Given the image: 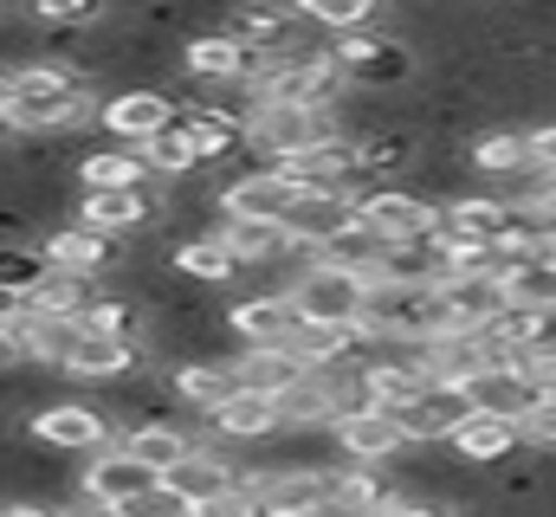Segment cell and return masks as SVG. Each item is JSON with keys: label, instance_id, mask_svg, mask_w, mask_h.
<instances>
[{"label": "cell", "instance_id": "obj_32", "mask_svg": "<svg viewBox=\"0 0 556 517\" xmlns=\"http://www.w3.org/2000/svg\"><path fill=\"white\" fill-rule=\"evenodd\" d=\"M498 285H505L511 304H531V311H551L556 317V265L544 253L505 258V265H498Z\"/></svg>", "mask_w": 556, "mask_h": 517}, {"label": "cell", "instance_id": "obj_4", "mask_svg": "<svg viewBox=\"0 0 556 517\" xmlns=\"http://www.w3.org/2000/svg\"><path fill=\"white\" fill-rule=\"evenodd\" d=\"M285 298H291V311L304 324H343V330H356L363 304H369V272H350V265H330V258L311 253L298 265V278L285 285Z\"/></svg>", "mask_w": 556, "mask_h": 517}, {"label": "cell", "instance_id": "obj_9", "mask_svg": "<svg viewBox=\"0 0 556 517\" xmlns=\"http://www.w3.org/2000/svg\"><path fill=\"white\" fill-rule=\"evenodd\" d=\"M330 446H337V459H350V466H395L402 453H408V433H402V420H395V407H356V414H343L337 427H330Z\"/></svg>", "mask_w": 556, "mask_h": 517}, {"label": "cell", "instance_id": "obj_34", "mask_svg": "<svg viewBox=\"0 0 556 517\" xmlns=\"http://www.w3.org/2000/svg\"><path fill=\"white\" fill-rule=\"evenodd\" d=\"M46 272H52V265L39 253V240H0V291H7V298H26Z\"/></svg>", "mask_w": 556, "mask_h": 517}, {"label": "cell", "instance_id": "obj_44", "mask_svg": "<svg viewBox=\"0 0 556 517\" xmlns=\"http://www.w3.org/2000/svg\"><path fill=\"white\" fill-rule=\"evenodd\" d=\"M0 136H13V129H7V117H0Z\"/></svg>", "mask_w": 556, "mask_h": 517}, {"label": "cell", "instance_id": "obj_23", "mask_svg": "<svg viewBox=\"0 0 556 517\" xmlns=\"http://www.w3.org/2000/svg\"><path fill=\"white\" fill-rule=\"evenodd\" d=\"M389 486H395V479H389L382 466H350V459H337V466H324V512L330 517H369L382 505Z\"/></svg>", "mask_w": 556, "mask_h": 517}, {"label": "cell", "instance_id": "obj_20", "mask_svg": "<svg viewBox=\"0 0 556 517\" xmlns=\"http://www.w3.org/2000/svg\"><path fill=\"white\" fill-rule=\"evenodd\" d=\"M356 220V194L350 188H304L298 201H291V214H285V234L304 247V253H317L330 234H343Z\"/></svg>", "mask_w": 556, "mask_h": 517}, {"label": "cell", "instance_id": "obj_24", "mask_svg": "<svg viewBox=\"0 0 556 517\" xmlns=\"http://www.w3.org/2000/svg\"><path fill=\"white\" fill-rule=\"evenodd\" d=\"M168 272H175V278H188V285H240V258L220 247V234H214V227L181 234V240L168 247Z\"/></svg>", "mask_w": 556, "mask_h": 517}, {"label": "cell", "instance_id": "obj_12", "mask_svg": "<svg viewBox=\"0 0 556 517\" xmlns=\"http://www.w3.org/2000/svg\"><path fill=\"white\" fill-rule=\"evenodd\" d=\"M440 304H446V324L440 337H479L511 298L498 285V272H466V278H440Z\"/></svg>", "mask_w": 556, "mask_h": 517}, {"label": "cell", "instance_id": "obj_38", "mask_svg": "<svg viewBox=\"0 0 556 517\" xmlns=\"http://www.w3.org/2000/svg\"><path fill=\"white\" fill-rule=\"evenodd\" d=\"M369 517H446V505L440 499H427V492H415V486H389L382 492V505Z\"/></svg>", "mask_w": 556, "mask_h": 517}, {"label": "cell", "instance_id": "obj_5", "mask_svg": "<svg viewBox=\"0 0 556 517\" xmlns=\"http://www.w3.org/2000/svg\"><path fill=\"white\" fill-rule=\"evenodd\" d=\"M356 220H363L382 247H402V240L433 234L440 201H427V194L408 188V181H382V188H363V194H356Z\"/></svg>", "mask_w": 556, "mask_h": 517}, {"label": "cell", "instance_id": "obj_13", "mask_svg": "<svg viewBox=\"0 0 556 517\" xmlns=\"http://www.w3.org/2000/svg\"><path fill=\"white\" fill-rule=\"evenodd\" d=\"M220 317H227V337H233L240 350H285V337H291V324H298V311H291L285 291H247V298H233Z\"/></svg>", "mask_w": 556, "mask_h": 517}, {"label": "cell", "instance_id": "obj_2", "mask_svg": "<svg viewBox=\"0 0 556 517\" xmlns=\"http://www.w3.org/2000/svg\"><path fill=\"white\" fill-rule=\"evenodd\" d=\"M330 65L350 91H408L420 78V59L408 39H395L389 26H356V33H330Z\"/></svg>", "mask_w": 556, "mask_h": 517}, {"label": "cell", "instance_id": "obj_31", "mask_svg": "<svg viewBox=\"0 0 556 517\" xmlns=\"http://www.w3.org/2000/svg\"><path fill=\"white\" fill-rule=\"evenodd\" d=\"M233 369H240V388H253V394H285V388H298L311 369L291 356V350H233Z\"/></svg>", "mask_w": 556, "mask_h": 517}, {"label": "cell", "instance_id": "obj_43", "mask_svg": "<svg viewBox=\"0 0 556 517\" xmlns=\"http://www.w3.org/2000/svg\"><path fill=\"white\" fill-rule=\"evenodd\" d=\"M544 258H551V265H556V234H551V240H544Z\"/></svg>", "mask_w": 556, "mask_h": 517}, {"label": "cell", "instance_id": "obj_26", "mask_svg": "<svg viewBox=\"0 0 556 517\" xmlns=\"http://www.w3.org/2000/svg\"><path fill=\"white\" fill-rule=\"evenodd\" d=\"M117 446L142 459L149 472H168V466H181L188 459V446H194V427H181V420H130L124 433H117Z\"/></svg>", "mask_w": 556, "mask_h": 517}, {"label": "cell", "instance_id": "obj_36", "mask_svg": "<svg viewBox=\"0 0 556 517\" xmlns=\"http://www.w3.org/2000/svg\"><path fill=\"white\" fill-rule=\"evenodd\" d=\"M317 258H330V265H350V272H369V265L382 258V240H376L363 220H350L343 234H330V240L317 247Z\"/></svg>", "mask_w": 556, "mask_h": 517}, {"label": "cell", "instance_id": "obj_15", "mask_svg": "<svg viewBox=\"0 0 556 517\" xmlns=\"http://www.w3.org/2000/svg\"><path fill=\"white\" fill-rule=\"evenodd\" d=\"M39 253H46L52 272H72V278H111V272H117V258H124L111 234L78 227V220H65V227L39 234Z\"/></svg>", "mask_w": 556, "mask_h": 517}, {"label": "cell", "instance_id": "obj_1", "mask_svg": "<svg viewBox=\"0 0 556 517\" xmlns=\"http://www.w3.org/2000/svg\"><path fill=\"white\" fill-rule=\"evenodd\" d=\"M98 85L65 65V59H33L13 65V104H7V129L13 136H65V129L98 124Z\"/></svg>", "mask_w": 556, "mask_h": 517}, {"label": "cell", "instance_id": "obj_14", "mask_svg": "<svg viewBox=\"0 0 556 517\" xmlns=\"http://www.w3.org/2000/svg\"><path fill=\"white\" fill-rule=\"evenodd\" d=\"M91 466L78 472V499H91V505H104V512H117L124 499H137V492H149L162 472H149L142 459H130L117 440L111 446H98V453H85Z\"/></svg>", "mask_w": 556, "mask_h": 517}, {"label": "cell", "instance_id": "obj_8", "mask_svg": "<svg viewBox=\"0 0 556 517\" xmlns=\"http://www.w3.org/2000/svg\"><path fill=\"white\" fill-rule=\"evenodd\" d=\"M155 214H162V181H142V188H78V207H72L78 227H98L111 240H130L142 227H155Z\"/></svg>", "mask_w": 556, "mask_h": 517}, {"label": "cell", "instance_id": "obj_16", "mask_svg": "<svg viewBox=\"0 0 556 517\" xmlns=\"http://www.w3.org/2000/svg\"><path fill=\"white\" fill-rule=\"evenodd\" d=\"M466 407L472 414H505V420H518V414H531V401H538V382L518 369V356H498V363H479L466 382Z\"/></svg>", "mask_w": 556, "mask_h": 517}, {"label": "cell", "instance_id": "obj_3", "mask_svg": "<svg viewBox=\"0 0 556 517\" xmlns=\"http://www.w3.org/2000/svg\"><path fill=\"white\" fill-rule=\"evenodd\" d=\"M446 324V304H440V285H382L369 278V304H363V330L389 350H420L433 343Z\"/></svg>", "mask_w": 556, "mask_h": 517}, {"label": "cell", "instance_id": "obj_27", "mask_svg": "<svg viewBox=\"0 0 556 517\" xmlns=\"http://www.w3.org/2000/svg\"><path fill=\"white\" fill-rule=\"evenodd\" d=\"M142 168H149V181H188V175H201V149H194V136L175 124H162L155 136H142L137 142Z\"/></svg>", "mask_w": 556, "mask_h": 517}, {"label": "cell", "instance_id": "obj_28", "mask_svg": "<svg viewBox=\"0 0 556 517\" xmlns=\"http://www.w3.org/2000/svg\"><path fill=\"white\" fill-rule=\"evenodd\" d=\"M72 175H78V188H142V181H149V168H142V155L130 142H98V149H85Z\"/></svg>", "mask_w": 556, "mask_h": 517}, {"label": "cell", "instance_id": "obj_39", "mask_svg": "<svg viewBox=\"0 0 556 517\" xmlns=\"http://www.w3.org/2000/svg\"><path fill=\"white\" fill-rule=\"evenodd\" d=\"M518 369L538 382V394H556V330L544 337V343H531V350L518 356Z\"/></svg>", "mask_w": 556, "mask_h": 517}, {"label": "cell", "instance_id": "obj_11", "mask_svg": "<svg viewBox=\"0 0 556 517\" xmlns=\"http://www.w3.org/2000/svg\"><path fill=\"white\" fill-rule=\"evenodd\" d=\"M162 486H168L188 512H201V505H214V499H227V492L240 486V466H233V453H227V446L194 440V446H188V459L162 472Z\"/></svg>", "mask_w": 556, "mask_h": 517}, {"label": "cell", "instance_id": "obj_37", "mask_svg": "<svg viewBox=\"0 0 556 517\" xmlns=\"http://www.w3.org/2000/svg\"><path fill=\"white\" fill-rule=\"evenodd\" d=\"M518 440H525V453L556 459V394H538L531 414H518Z\"/></svg>", "mask_w": 556, "mask_h": 517}, {"label": "cell", "instance_id": "obj_19", "mask_svg": "<svg viewBox=\"0 0 556 517\" xmlns=\"http://www.w3.org/2000/svg\"><path fill=\"white\" fill-rule=\"evenodd\" d=\"M162 382L188 414H207V407H220L240 388V369H233V356H181V363L162 369Z\"/></svg>", "mask_w": 556, "mask_h": 517}, {"label": "cell", "instance_id": "obj_22", "mask_svg": "<svg viewBox=\"0 0 556 517\" xmlns=\"http://www.w3.org/2000/svg\"><path fill=\"white\" fill-rule=\"evenodd\" d=\"M446 453L466 459V466H498V459L525 453V440H518V420H505V414H466L446 433Z\"/></svg>", "mask_w": 556, "mask_h": 517}, {"label": "cell", "instance_id": "obj_40", "mask_svg": "<svg viewBox=\"0 0 556 517\" xmlns=\"http://www.w3.org/2000/svg\"><path fill=\"white\" fill-rule=\"evenodd\" d=\"M525 149H531V168L556 175V124H531L525 129Z\"/></svg>", "mask_w": 556, "mask_h": 517}, {"label": "cell", "instance_id": "obj_18", "mask_svg": "<svg viewBox=\"0 0 556 517\" xmlns=\"http://www.w3.org/2000/svg\"><path fill=\"white\" fill-rule=\"evenodd\" d=\"M505 220H511V201H505V194H492V188H459V194L440 201L433 234H440V240H485V247H498Z\"/></svg>", "mask_w": 556, "mask_h": 517}, {"label": "cell", "instance_id": "obj_29", "mask_svg": "<svg viewBox=\"0 0 556 517\" xmlns=\"http://www.w3.org/2000/svg\"><path fill=\"white\" fill-rule=\"evenodd\" d=\"M78 324H85V330H98V337H124V343H142V330H149V311H142L137 298L117 285V291H91V304L78 311Z\"/></svg>", "mask_w": 556, "mask_h": 517}, {"label": "cell", "instance_id": "obj_21", "mask_svg": "<svg viewBox=\"0 0 556 517\" xmlns=\"http://www.w3.org/2000/svg\"><path fill=\"white\" fill-rule=\"evenodd\" d=\"M466 414H472V407H466L459 382H427L408 407H395V420H402L408 446H446V433H453Z\"/></svg>", "mask_w": 556, "mask_h": 517}, {"label": "cell", "instance_id": "obj_33", "mask_svg": "<svg viewBox=\"0 0 556 517\" xmlns=\"http://www.w3.org/2000/svg\"><path fill=\"white\" fill-rule=\"evenodd\" d=\"M311 26L324 33H356V26H376L382 20V0H291Z\"/></svg>", "mask_w": 556, "mask_h": 517}, {"label": "cell", "instance_id": "obj_10", "mask_svg": "<svg viewBox=\"0 0 556 517\" xmlns=\"http://www.w3.org/2000/svg\"><path fill=\"white\" fill-rule=\"evenodd\" d=\"M162 124H175V91L168 85H117L98 104V129L111 142H130V149H137L142 136H155Z\"/></svg>", "mask_w": 556, "mask_h": 517}, {"label": "cell", "instance_id": "obj_30", "mask_svg": "<svg viewBox=\"0 0 556 517\" xmlns=\"http://www.w3.org/2000/svg\"><path fill=\"white\" fill-rule=\"evenodd\" d=\"M551 330H556L551 311H531V304H505V311H498V317H492L479 337L492 343V356H525V350H531V343H544Z\"/></svg>", "mask_w": 556, "mask_h": 517}, {"label": "cell", "instance_id": "obj_25", "mask_svg": "<svg viewBox=\"0 0 556 517\" xmlns=\"http://www.w3.org/2000/svg\"><path fill=\"white\" fill-rule=\"evenodd\" d=\"M369 278H382V285H440L446 278V240L420 234V240H402V247H382Z\"/></svg>", "mask_w": 556, "mask_h": 517}, {"label": "cell", "instance_id": "obj_42", "mask_svg": "<svg viewBox=\"0 0 556 517\" xmlns=\"http://www.w3.org/2000/svg\"><path fill=\"white\" fill-rule=\"evenodd\" d=\"M13 304H20V298H7V291H0V317H7V311H13Z\"/></svg>", "mask_w": 556, "mask_h": 517}, {"label": "cell", "instance_id": "obj_41", "mask_svg": "<svg viewBox=\"0 0 556 517\" xmlns=\"http://www.w3.org/2000/svg\"><path fill=\"white\" fill-rule=\"evenodd\" d=\"M7 104H13V65H0V117H7Z\"/></svg>", "mask_w": 556, "mask_h": 517}, {"label": "cell", "instance_id": "obj_45", "mask_svg": "<svg viewBox=\"0 0 556 517\" xmlns=\"http://www.w3.org/2000/svg\"><path fill=\"white\" fill-rule=\"evenodd\" d=\"M175 517H201V512H175Z\"/></svg>", "mask_w": 556, "mask_h": 517}, {"label": "cell", "instance_id": "obj_6", "mask_svg": "<svg viewBox=\"0 0 556 517\" xmlns=\"http://www.w3.org/2000/svg\"><path fill=\"white\" fill-rule=\"evenodd\" d=\"M181 72L194 85H220V91H247L260 78V52H247L227 26H201L181 39ZM253 98V91H247Z\"/></svg>", "mask_w": 556, "mask_h": 517}, {"label": "cell", "instance_id": "obj_17", "mask_svg": "<svg viewBox=\"0 0 556 517\" xmlns=\"http://www.w3.org/2000/svg\"><path fill=\"white\" fill-rule=\"evenodd\" d=\"M149 369V350L142 343H124V337H98V330H85L78 324V343H72V356H65V369L59 376H72V382H124V376H137Z\"/></svg>", "mask_w": 556, "mask_h": 517}, {"label": "cell", "instance_id": "obj_7", "mask_svg": "<svg viewBox=\"0 0 556 517\" xmlns=\"http://www.w3.org/2000/svg\"><path fill=\"white\" fill-rule=\"evenodd\" d=\"M26 433H33L39 446H52V453H78V459L117 440L111 414H104V407H91V401H39V407H33V420H26Z\"/></svg>", "mask_w": 556, "mask_h": 517}, {"label": "cell", "instance_id": "obj_35", "mask_svg": "<svg viewBox=\"0 0 556 517\" xmlns=\"http://www.w3.org/2000/svg\"><path fill=\"white\" fill-rule=\"evenodd\" d=\"M33 26H104L111 0H20Z\"/></svg>", "mask_w": 556, "mask_h": 517}]
</instances>
